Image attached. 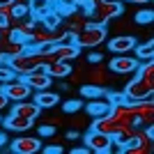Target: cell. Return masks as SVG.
Instances as JSON below:
<instances>
[{"mask_svg": "<svg viewBox=\"0 0 154 154\" xmlns=\"http://www.w3.org/2000/svg\"><path fill=\"white\" fill-rule=\"evenodd\" d=\"M124 2H134V5H145V2H149V0H124Z\"/></svg>", "mask_w": 154, "mask_h": 154, "instance_id": "74e56055", "label": "cell"}, {"mask_svg": "<svg viewBox=\"0 0 154 154\" xmlns=\"http://www.w3.org/2000/svg\"><path fill=\"white\" fill-rule=\"evenodd\" d=\"M55 134V127H53V124H42V127H39V136H46V138H51V136Z\"/></svg>", "mask_w": 154, "mask_h": 154, "instance_id": "4dcf8cb0", "label": "cell"}, {"mask_svg": "<svg viewBox=\"0 0 154 154\" xmlns=\"http://www.w3.org/2000/svg\"><path fill=\"white\" fill-rule=\"evenodd\" d=\"M64 124H67L69 129L81 131V129H85L88 124H90V115H88V113H81V110H74V113H71V117L64 115Z\"/></svg>", "mask_w": 154, "mask_h": 154, "instance_id": "7402d4cb", "label": "cell"}, {"mask_svg": "<svg viewBox=\"0 0 154 154\" xmlns=\"http://www.w3.org/2000/svg\"><path fill=\"white\" fill-rule=\"evenodd\" d=\"M83 81H85V83H92V85H101V88H106V85L110 83V74H108L106 62L88 64V69H85V74H83Z\"/></svg>", "mask_w": 154, "mask_h": 154, "instance_id": "8992f818", "label": "cell"}, {"mask_svg": "<svg viewBox=\"0 0 154 154\" xmlns=\"http://www.w3.org/2000/svg\"><path fill=\"white\" fill-rule=\"evenodd\" d=\"M138 44V39L129 32H122V35H115V37L108 42V51L110 53H131L134 46Z\"/></svg>", "mask_w": 154, "mask_h": 154, "instance_id": "4fadbf2b", "label": "cell"}, {"mask_svg": "<svg viewBox=\"0 0 154 154\" xmlns=\"http://www.w3.org/2000/svg\"><path fill=\"white\" fill-rule=\"evenodd\" d=\"M53 53H55L58 60H69V62H74V60L81 55V48H78L76 44H55L53 46Z\"/></svg>", "mask_w": 154, "mask_h": 154, "instance_id": "ffe728a7", "label": "cell"}, {"mask_svg": "<svg viewBox=\"0 0 154 154\" xmlns=\"http://www.w3.org/2000/svg\"><path fill=\"white\" fill-rule=\"evenodd\" d=\"M7 106H9V99H7V97L2 94V90H0V113H2V110H5Z\"/></svg>", "mask_w": 154, "mask_h": 154, "instance_id": "d590c367", "label": "cell"}, {"mask_svg": "<svg viewBox=\"0 0 154 154\" xmlns=\"http://www.w3.org/2000/svg\"><path fill=\"white\" fill-rule=\"evenodd\" d=\"M108 115L115 120L120 127H124V124H131L134 122V103L131 101H122V103H110V108H108Z\"/></svg>", "mask_w": 154, "mask_h": 154, "instance_id": "ba28073f", "label": "cell"}, {"mask_svg": "<svg viewBox=\"0 0 154 154\" xmlns=\"http://www.w3.org/2000/svg\"><path fill=\"white\" fill-rule=\"evenodd\" d=\"M32 94H35V99H32V101L37 103L42 110L55 108V106L60 103V94H58V92H53L51 88H46V90H35Z\"/></svg>", "mask_w": 154, "mask_h": 154, "instance_id": "5bb4252c", "label": "cell"}, {"mask_svg": "<svg viewBox=\"0 0 154 154\" xmlns=\"http://www.w3.org/2000/svg\"><path fill=\"white\" fill-rule=\"evenodd\" d=\"M90 129H94V131H99V134H106V136H115L117 129H120V124L113 120V117L106 113V115H99L92 120V124H88Z\"/></svg>", "mask_w": 154, "mask_h": 154, "instance_id": "2e32d148", "label": "cell"}, {"mask_svg": "<svg viewBox=\"0 0 154 154\" xmlns=\"http://www.w3.org/2000/svg\"><path fill=\"white\" fill-rule=\"evenodd\" d=\"M12 14L19 16V19H26L28 16V5L26 2H12Z\"/></svg>", "mask_w": 154, "mask_h": 154, "instance_id": "83f0119b", "label": "cell"}, {"mask_svg": "<svg viewBox=\"0 0 154 154\" xmlns=\"http://www.w3.org/2000/svg\"><path fill=\"white\" fill-rule=\"evenodd\" d=\"M44 67H46V71H48V76H51V78L62 81V78L69 76V71H71V67H74V64H71L69 60H53V62L44 64Z\"/></svg>", "mask_w": 154, "mask_h": 154, "instance_id": "ac0fdd59", "label": "cell"}, {"mask_svg": "<svg viewBox=\"0 0 154 154\" xmlns=\"http://www.w3.org/2000/svg\"><path fill=\"white\" fill-rule=\"evenodd\" d=\"M108 37V28L94 21H88L81 32H76V46L78 48H99Z\"/></svg>", "mask_w": 154, "mask_h": 154, "instance_id": "6da1fadb", "label": "cell"}, {"mask_svg": "<svg viewBox=\"0 0 154 154\" xmlns=\"http://www.w3.org/2000/svg\"><path fill=\"white\" fill-rule=\"evenodd\" d=\"M71 154H90L88 147H71Z\"/></svg>", "mask_w": 154, "mask_h": 154, "instance_id": "8d00e7d4", "label": "cell"}, {"mask_svg": "<svg viewBox=\"0 0 154 154\" xmlns=\"http://www.w3.org/2000/svg\"><path fill=\"white\" fill-rule=\"evenodd\" d=\"M90 51H92V48H90ZM85 60H88V62H101L103 55L99 51H92V53H88V58H85Z\"/></svg>", "mask_w": 154, "mask_h": 154, "instance_id": "836d02e7", "label": "cell"}, {"mask_svg": "<svg viewBox=\"0 0 154 154\" xmlns=\"http://www.w3.org/2000/svg\"><path fill=\"white\" fill-rule=\"evenodd\" d=\"M5 143H7V136L2 134V131H0V147H2V145H5Z\"/></svg>", "mask_w": 154, "mask_h": 154, "instance_id": "f35d334b", "label": "cell"}, {"mask_svg": "<svg viewBox=\"0 0 154 154\" xmlns=\"http://www.w3.org/2000/svg\"><path fill=\"white\" fill-rule=\"evenodd\" d=\"M62 110H64V113L83 110V101H81V99H69V101H64V103H62Z\"/></svg>", "mask_w": 154, "mask_h": 154, "instance_id": "4316f807", "label": "cell"}, {"mask_svg": "<svg viewBox=\"0 0 154 154\" xmlns=\"http://www.w3.org/2000/svg\"><path fill=\"white\" fill-rule=\"evenodd\" d=\"M14 76V71L9 69V64L5 62V58L0 60V83H2V81H9V78Z\"/></svg>", "mask_w": 154, "mask_h": 154, "instance_id": "f1b7e54d", "label": "cell"}, {"mask_svg": "<svg viewBox=\"0 0 154 154\" xmlns=\"http://www.w3.org/2000/svg\"><path fill=\"white\" fill-rule=\"evenodd\" d=\"M134 51H136V58L140 60H152L154 58V44H152V39H147L145 44H136L134 46Z\"/></svg>", "mask_w": 154, "mask_h": 154, "instance_id": "603a6c76", "label": "cell"}, {"mask_svg": "<svg viewBox=\"0 0 154 154\" xmlns=\"http://www.w3.org/2000/svg\"><path fill=\"white\" fill-rule=\"evenodd\" d=\"M134 103V113L138 117L140 127H147V124L154 122V99L147 97V99H140V101H131Z\"/></svg>", "mask_w": 154, "mask_h": 154, "instance_id": "8fae6325", "label": "cell"}, {"mask_svg": "<svg viewBox=\"0 0 154 154\" xmlns=\"http://www.w3.org/2000/svg\"><path fill=\"white\" fill-rule=\"evenodd\" d=\"M88 21H90V19H88V14H85L81 7H76V9H71L67 16H62V28L76 35V32H81V30L85 28V23H88Z\"/></svg>", "mask_w": 154, "mask_h": 154, "instance_id": "7c38bea8", "label": "cell"}, {"mask_svg": "<svg viewBox=\"0 0 154 154\" xmlns=\"http://www.w3.org/2000/svg\"><path fill=\"white\" fill-rule=\"evenodd\" d=\"M67 115V113H64ZM64 115H51V117H44V122L46 124H53V127L58 129V127H64Z\"/></svg>", "mask_w": 154, "mask_h": 154, "instance_id": "f546056e", "label": "cell"}, {"mask_svg": "<svg viewBox=\"0 0 154 154\" xmlns=\"http://www.w3.org/2000/svg\"><path fill=\"white\" fill-rule=\"evenodd\" d=\"M0 120H2V117H0Z\"/></svg>", "mask_w": 154, "mask_h": 154, "instance_id": "ab89813d", "label": "cell"}, {"mask_svg": "<svg viewBox=\"0 0 154 154\" xmlns=\"http://www.w3.org/2000/svg\"><path fill=\"white\" fill-rule=\"evenodd\" d=\"M0 122L5 124V129H9V131L23 134V131H28V129L35 124V120H30V117H23V115H14V113H9V115L2 117Z\"/></svg>", "mask_w": 154, "mask_h": 154, "instance_id": "9a60e30c", "label": "cell"}, {"mask_svg": "<svg viewBox=\"0 0 154 154\" xmlns=\"http://www.w3.org/2000/svg\"><path fill=\"white\" fill-rule=\"evenodd\" d=\"M12 113H14V115H23V117H30V120H35V117H39L42 108H39L35 101H30V99H23V101H14Z\"/></svg>", "mask_w": 154, "mask_h": 154, "instance_id": "e0dca14e", "label": "cell"}, {"mask_svg": "<svg viewBox=\"0 0 154 154\" xmlns=\"http://www.w3.org/2000/svg\"><path fill=\"white\" fill-rule=\"evenodd\" d=\"M124 97H127V101H140V99H147L152 97L154 92V83L152 81H143L140 76H136L134 81H129L127 88H124Z\"/></svg>", "mask_w": 154, "mask_h": 154, "instance_id": "5b68a950", "label": "cell"}, {"mask_svg": "<svg viewBox=\"0 0 154 154\" xmlns=\"http://www.w3.org/2000/svg\"><path fill=\"white\" fill-rule=\"evenodd\" d=\"M81 94H83L85 99H97V97H103V94H106V88H101V85H92V83H85L83 88H81Z\"/></svg>", "mask_w": 154, "mask_h": 154, "instance_id": "d4e9b609", "label": "cell"}, {"mask_svg": "<svg viewBox=\"0 0 154 154\" xmlns=\"http://www.w3.org/2000/svg\"><path fill=\"white\" fill-rule=\"evenodd\" d=\"M83 108L90 117H99V115H106V113H108L110 103L106 101V99H101V97H97V99H90V103L83 106Z\"/></svg>", "mask_w": 154, "mask_h": 154, "instance_id": "44dd1931", "label": "cell"}, {"mask_svg": "<svg viewBox=\"0 0 154 154\" xmlns=\"http://www.w3.org/2000/svg\"><path fill=\"white\" fill-rule=\"evenodd\" d=\"M108 99H110L108 103H122V101H127L124 92H113V94H108Z\"/></svg>", "mask_w": 154, "mask_h": 154, "instance_id": "d6a6232c", "label": "cell"}, {"mask_svg": "<svg viewBox=\"0 0 154 154\" xmlns=\"http://www.w3.org/2000/svg\"><path fill=\"white\" fill-rule=\"evenodd\" d=\"M122 14H124V0H99V2L92 5L90 21L106 26L108 21L117 19V16H122Z\"/></svg>", "mask_w": 154, "mask_h": 154, "instance_id": "7a4b0ae2", "label": "cell"}, {"mask_svg": "<svg viewBox=\"0 0 154 154\" xmlns=\"http://www.w3.org/2000/svg\"><path fill=\"white\" fill-rule=\"evenodd\" d=\"M138 62H140V60L134 58L131 53H115V55L108 60V64H106V67H108L110 74H117V76H129V74H136Z\"/></svg>", "mask_w": 154, "mask_h": 154, "instance_id": "277c9868", "label": "cell"}, {"mask_svg": "<svg viewBox=\"0 0 154 154\" xmlns=\"http://www.w3.org/2000/svg\"><path fill=\"white\" fill-rule=\"evenodd\" d=\"M39 23H42V26H46L48 30H55V28L62 26V16H60L55 9H51V12H46L44 16L39 19Z\"/></svg>", "mask_w": 154, "mask_h": 154, "instance_id": "cb8c5ba5", "label": "cell"}, {"mask_svg": "<svg viewBox=\"0 0 154 154\" xmlns=\"http://www.w3.org/2000/svg\"><path fill=\"white\" fill-rule=\"evenodd\" d=\"M12 152H16V154L42 152V138L39 136H19V138L12 140Z\"/></svg>", "mask_w": 154, "mask_h": 154, "instance_id": "9c48e42d", "label": "cell"}, {"mask_svg": "<svg viewBox=\"0 0 154 154\" xmlns=\"http://www.w3.org/2000/svg\"><path fill=\"white\" fill-rule=\"evenodd\" d=\"M42 149H44L46 154H60V152H64V147L60 145V143H55V145H48V147H44V145H42Z\"/></svg>", "mask_w": 154, "mask_h": 154, "instance_id": "1f68e13d", "label": "cell"}, {"mask_svg": "<svg viewBox=\"0 0 154 154\" xmlns=\"http://www.w3.org/2000/svg\"><path fill=\"white\" fill-rule=\"evenodd\" d=\"M64 138H67V140H78L81 136H78V131H76V129H69V131L64 134Z\"/></svg>", "mask_w": 154, "mask_h": 154, "instance_id": "e575fe53", "label": "cell"}, {"mask_svg": "<svg viewBox=\"0 0 154 154\" xmlns=\"http://www.w3.org/2000/svg\"><path fill=\"white\" fill-rule=\"evenodd\" d=\"M152 19H154L152 9H143V12H138V14L134 16V21L138 23V26H149V23H152Z\"/></svg>", "mask_w": 154, "mask_h": 154, "instance_id": "484cf974", "label": "cell"}, {"mask_svg": "<svg viewBox=\"0 0 154 154\" xmlns=\"http://www.w3.org/2000/svg\"><path fill=\"white\" fill-rule=\"evenodd\" d=\"M0 90H2V94L9 99V103H12V101H23V99H30L32 92H35L30 85L26 83V78L19 76V74H14L9 81H2Z\"/></svg>", "mask_w": 154, "mask_h": 154, "instance_id": "3957f363", "label": "cell"}, {"mask_svg": "<svg viewBox=\"0 0 154 154\" xmlns=\"http://www.w3.org/2000/svg\"><path fill=\"white\" fill-rule=\"evenodd\" d=\"M85 140V147L90 149V152L94 154H106L110 147V140H113V136H106V134H99V131H94V129H90V134L83 136Z\"/></svg>", "mask_w": 154, "mask_h": 154, "instance_id": "52a82bcc", "label": "cell"}, {"mask_svg": "<svg viewBox=\"0 0 154 154\" xmlns=\"http://www.w3.org/2000/svg\"><path fill=\"white\" fill-rule=\"evenodd\" d=\"M53 2H55V0H28V14H30L35 21H39L46 12L53 9Z\"/></svg>", "mask_w": 154, "mask_h": 154, "instance_id": "d6986e66", "label": "cell"}, {"mask_svg": "<svg viewBox=\"0 0 154 154\" xmlns=\"http://www.w3.org/2000/svg\"><path fill=\"white\" fill-rule=\"evenodd\" d=\"M23 78H26V83L30 85L32 90H46V88H51V85H53V78L48 76V71H46L44 64H39L37 69L28 71Z\"/></svg>", "mask_w": 154, "mask_h": 154, "instance_id": "30bf717a", "label": "cell"}]
</instances>
